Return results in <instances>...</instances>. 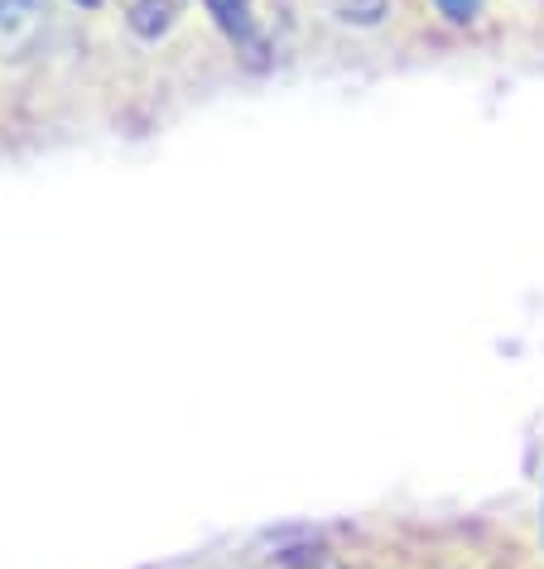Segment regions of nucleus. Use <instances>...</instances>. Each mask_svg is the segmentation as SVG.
Listing matches in <instances>:
<instances>
[{
  "mask_svg": "<svg viewBox=\"0 0 544 569\" xmlns=\"http://www.w3.org/2000/svg\"><path fill=\"white\" fill-rule=\"evenodd\" d=\"M203 10L222 30L226 49L236 53V63L265 73V68H280L290 59L294 0H203Z\"/></svg>",
  "mask_w": 544,
  "mask_h": 569,
  "instance_id": "obj_1",
  "label": "nucleus"
},
{
  "mask_svg": "<svg viewBox=\"0 0 544 569\" xmlns=\"http://www.w3.org/2000/svg\"><path fill=\"white\" fill-rule=\"evenodd\" d=\"M44 34V0H0V59H20Z\"/></svg>",
  "mask_w": 544,
  "mask_h": 569,
  "instance_id": "obj_2",
  "label": "nucleus"
},
{
  "mask_svg": "<svg viewBox=\"0 0 544 569\" xmlns=\"http://www.w3.org/2000/svg\"><path fill=\"white\" fill-rule=\"evenodd\" d=\"M117 10L140 39H160V34L174 30L183 0H117Z\"/></svg>",
  "mask_w": 544,
  "mask_h": 569,
  "instance_id": "obj_3",
  "label": "nucleus"
},
{
  "mask_svg": "<svg viewBox=\"0 0 544 569\" xmlns=\"http://www.w3.org/2000/svg\"><path fill=\"white\" fill-rule=\"evenodd\" d=\"M434 10L449 24H472V20L482 16V0H434Z\"/></svg>",
  "mask_w": 544,
  "mask_h": 569,
  "instance_id": "obj_4",
  "label": "nucleus"
}]
</instances>
